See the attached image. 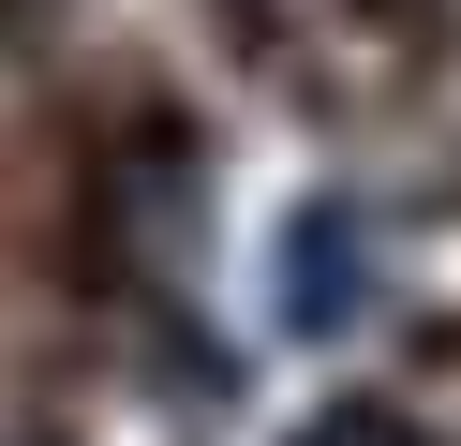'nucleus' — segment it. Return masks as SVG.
<instances>
[{"label": "nucleus", "mask_w": 461, "mask_h": 446, "mask_svg": "<svg viewBox=\"0 0 461 446\" xmlns=\"http://www.w3.org/2000/svg\"><path fill=\"white\" fill-rule=\"evenodd\" d=\"M298 446H431V432H402V416H312Z\"/></svg>", "instance_id": "obj_2"}, {"label": "nucleus", "mask_w": 461, "mask_h": 446, "mask_svg": "<svg viewBox=\"0 0 461 446\" xmlns=\"http://www.w3.org/2000/svg\"><path fill=\"white\" fill-rule=\"evenodd\" d=\"M283 313H298V327L357 313V208H298V268H283Z\"/></svg>", "instance_id": "obj_1"}]
</instances>
